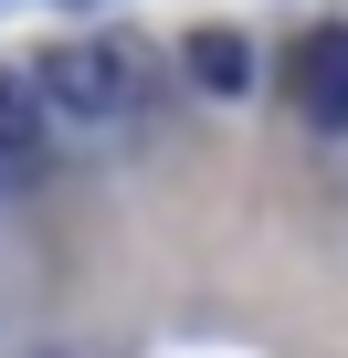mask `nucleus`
Returning <instances> with one entry per match:
<instances>
[{
    "instance_id": "obj_2",
    "label": "nucleus",
    "mask_w": 348,
    "mask_h": 358,
    "mask_svg": "<svg viewBox=\"0 0 348 358\" xmlns=\"http://www.w3.org/2000/svg\"><path fill=\"white\" fill-rule=\"evenodd\" d=\"M295 106L306 127H348V22H316L295 43Z\"/></svg>"
},
{
    "instance_id": "obj_3",
    "label": "nucleus",
    "mask_w": 348,
    "mask_h": 358,
    "mask_svg": "<svg viewBox=\"0 0 348 358\" xmlns=\"http://www.w3.org/2000/svg\"><path fill=\"white\" fill-rule=\"evenodd\" d=\"M53 169V127H43V106H32V85L22 74H0V179H43Z\"/></svg>"
},
{
    "instance_id": "obj_1",
    "label": "nucleus",
    "mask_w": 348,
    "mask_h": 358,
    "mask_svg": "<svg viewBox=\"0 0 348 358\" xmlns=\"http://www.w3.org/2000/svg\"><path fill=\"white\" fill-rule=\"evenodd\" d=\"M22 85H32V106H43L53 137H106V127H137V116L158 106V64H148V43H116V32L22 64Z\"/></svg>"
},
{
    "instance_id": "obj_4",
    "label": "nucleus",
    "mask_w": 348,
    "mask_h": 358,
    "mask_svg": "<svg viewBox=\"0 0 348 358\" xmlns=\"http://www.w3.org/2000/svg\"><path fill=\"white\" fill-rule=\"evenodd\" d=\"M180 64H190L201 95H243V85H253V43H243L232 22H201V32L180 43Z\"/></svg>"
}]
</instances>
